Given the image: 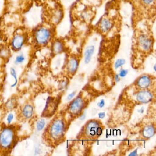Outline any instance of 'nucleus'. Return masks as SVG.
I'll list each match as a JSON object with an SVG mask.
<instances>
[{
    "label": "nucleus",
    "instance_id": "16",
    "mask_svg": "<svg viewBox=\"0 0 156 156\" xmlns=\"http://www.w3.org/2000/svg\"><path fill=\"white\" fill-rule=\"evenodd\" d=\"M10 73L11 75L12 76L14 80V83L11 85V87L13 88V87H15L18 84V76H17V72L14 68L11 67L10 70Z\"/></svg>",
    "mask_w": 156,
    "mask_h": 156
},
{
    "label": "nucleus",
    "instance_id": "15",
    "mask_svg": "<svg viewBox=\"0 0 156 156\" xmlns=\"http://www.w3.org/2000/svg\"><path fill=\"white\" fill-rule=\"evenodd\" d=\"M78 66V61L76 59H71L68 64V71L70 73H75L77 69Z\"/></svg>",
    "mask_w": 156,
    "mask_h": 156
},
{
    "label": "nucleus",
    "instance_id": "12",
    "mask_svg": "<svg viewBox=\"0 0 156 156\" xmlns=\"http://www.w3.org/2000/svg\"><path fill=\"white\" fill-rule=\"evenodd\" d=\"M100 29L103 33H106L111 29L112 27V23L109 20L103 19L100 23Z\"/></svg>",
    "mask_w": 156,
    "mask_h": 156
},
{
    "label": "nucleus",
    "instance_id": "26",
    "mask_svg": "<svg viewBox=\"0 0 156 156\" xmlns=\"http://www.w3.org/2000/svg\"><path fill=\"white\" fill-rule=\"evenodd\" d=\"M41 151V149L38 147H37L35 148V150H34V153H35V154H36V155H38L39 153H40Z\"/></svg>",
    "mask_w": 156,
    "mask_h": 156
},
{
    "label": "nucleus",
    "instance_id": "18",
    "mask_svg": "<svg viewBox=\"0 0 156 156\" xmlns=\"http://www.w3.org/2000/svg\"><path fill=\"white\" fill-rule=\"evenodd\" d=\"M46 122L44 119H41L38 120L36 124V128L38 131H42L45 127Z\"/></svg>",
    "mask_w": 156,
    "mask_h": 156
},
{
    "label": "nucleus",
    "instance_id": "27",
    "mask_svg": "<svg viewBox=\"0 0 156 156\" xmlns=\"http://www.w3.org/2000/svg\"><path fill=\"white\" fill-rule=\"evenodd\" d=\"M76 92H73V93H72V94H70L68 97V100H70V99H72L74 96L75 95Z\"/></svg>",
    "mask_w": 156,
    "mask_h": 156
},
{
    "label": "nucleus",
    "instance_id": "22",
    "mask_svg": "<svg viewBox=\"0 0 156 156\" xmlns=\"http://www.w3.org/2000/svg\"><path fill=\"white\" fill-rule=\"evenodd\" d=\"M14 118V115L13 113H10L8 114L7 117V122L8 125H10Z\"/></svg>",
    "mask_w": 156,
    "mask_h": 156
},
{
    "label": "nucleus",
    "instance_id": "25",
    "mask_svg": "<svg viewBox=\"0 0 156 156\" xmlns=\"http://www.w3.org/2000/svg\"><path fill=\"white\" fill-rule=\"evenodd\" d=\"M105 100H104V99H102L101 101H100V103L98 104V106H99L100 108L103 107L104 105H105Z\"/></svg>",
    "mask_w": 156,
    "mask_h": 156
},
{
    "label": "nucleus",
    "instance_id": "21",
    "mask_svg": "<svg viewBox=\"0 0 156 156\" xmlns=\"http://www.w3.org/2000/svg\"><path fill=\"white\" fill-rule=\"evenodd\" d=\"M125 63H126V61H125V59H118V60H117L115 63V68L116 69H117L119 67H120V66L124 65L125 64Z\"/></svg>",
    "mask_w": 156,
    "mask_h": 156
},
{
    "label": "nucleus",
    "instance_id": "23",
    "mask_svg": "<svg viewBox=\"0 0 156 156\" xmlns=\"http://www.w3.org/2000/svg\"><path fill=\"white\" fill-rule=\"evenodd\" d=\"M15 100H13V99H11L9 100L7 102V107L9 109H12L15 105Z\"/></svg>",
    "mask_w": 156,
    "mask_h": 156
},
{
    "label": "nucleus",
    "instance_id": "14",
    "mask_svg": "<svg viewBox=\"0 0 156 156\" xmlns=\"http://www.w3.org/2000/svg\"><path fill=\"white\" fill-rule=\"evenodd\" d=\"M155 133V129L154 127L148 126L145 127L142 131L143 136L146 138H150Z\"/></svg>",
    "mask_w": 156,
    "mask_h": 156
},
{
    "label": "nucleus",
    "instance_id": "4",
    "mask_svg": "<svg viewBox=\"0 0 156 156\" xmlns=\"http://www.w3.org/2000/svg\"><path fill=\"white\" fill-rule=\"evenodd\" d=\"M153 42L152 36L147 32H140L135 38V44L144 52L149 51L151 50L153 46Z\"/></svg>",
    "mask_w": 156,
    "mask_h": 156
},
{
    "label": "nucleus",
    "instance_id": "9",
    "mask_svg": "<svg viewBox=\"0 0 156 156\" xmlns=\"http://www.w3.org/2000/svg\"><path fill=\"white\" fill-rule=\"evenodd\" d=\"M137 100L142 103L150 102L152 98V94L149 91L144 90L140 92L137 95Z\"/></svg>",
    "mask_w": 156,
    "mask_h": 156
},
{
    "label": "nucleus",
    "instance_id": "6",
    "mask_svg": "<svg viewBox=\"0 0 156 156\" xmlns=\"http://www.w3.org/2000/svg\"><path fill=\"white\" fill-rule=\"evenodd\" d=\"M86 133L89 137L95 136H100L102 134V129L99 126L98 123L95 121H91L88 123L86 127Z\"/></svg>",
    "mask_w": 156,
    "mask_h": 156
},
{
    "label": "nucleus",
    "instance_id": "3",
    "mask_svg": "<svg viewBox=\"0 0 156 156\" xmlns=\"http://www.w3.org/2000/svg\"><path fill=\"white\" fill-rule=\"evenodd\" d=\"M52 37V31L45 26L39 27L34 34V42L40 46L47 45L51 41Z\"/></svg>",
    "mask_w": 156,
    "mask_h": 156
},
{
    "label": "nucleus",
    "instance_id": "5",
    "mask_svg": "<svg viewBox=\"0 0 156 156\" xmlns=\"http://www.w3.org/2000/svg\"><path fill=\"white\" fill-rule=\"evenodd\" d=\"M26 36L23 34H16L11 41L12 49L15 51H19L22 49L26 41Z\"/></svg>",
    "mask_w": 156,
    "mask_h": 156
},
{
    "label": "nucleus",
    "instance_id": "20",
    "mask_svg": "<svg viewBox=\"0 0 156 156\" xmlns=\"http://www.w3.org/2000/svg\"><path fill=\"white\" fill-rule=\"evenodd\" d=\"M140 2L145 7H152V5H155V0H140Z\"/></svg>",
    "mask_w": 156,
    "mask_h": 156
},
{
    "label": "nucleus",
    "instance_id": "2",
    "mask_svg": "<svg viewBox=\"0 0 156 156\" xmlns=\"http://www.w3.org/2000/svg\"><path fill=\"white\" fill-rule=\"evenodd\" d=\"M65 132V123L60 119H55L49 126L47 134L49 139L53 141H57L63 136Z\"/></svg>",
    "mask_w": 156,
    "mask_h": 156
},
{
    "label": "nucleus",
    "instance_id": "13",
    "mask_svg": "<svg viewBox=\"0 0 156 156\" xmlns=\"http://www.w3.org/2000/svg\"><path fill=\"white\" fill-rule=\"evenodd\" d=\"M95 47L94 45L88 46L87 48L85 53V62L86 64H88L90 62Z\"/></svg>",
    "mask_w": 156,
    "mask_h": 156
},
{
    "label": "nucleus",
    "instance_id": "8",
    "mask_svg": "<svg viewBox=\"0 0 156 156\" xmlns=\"http://www.w3.org/2000/svg\"><path fill=\"white\" fill-rule=\"evenodd\" d=\"M34 114V108L30 104H26L23 107L21 115L25 119H30L33 117Z\"/></svg>",
    "mask_w": 156,
    "mask_h": 156
},
{
    "label": "nucleus",
    "instance_id": "10",
    "mask_svg": "<svg viewBox=\"0 0 156 156\" xmlns=\"http://www.w3.org/2000/svg\"><path fill=\"white\" fill-rule=\"evenodd\" d=\"M139 87L141 88H147L151 84V79L147 76H140L137 82Z\"/></svg>",
    "mask_w": 156,
    "mask_h": 156
},
{
    "label": "nucleus",
    "instance_id": "29",
    "mask_svg": "<svg viewBox=\"0 0 156 156\" xmlns=\"http://www.w3.org/2000/svg\"><path fill=\"white\" fill-rule=\"evenodd\" d=\"M1 2L0 1V5H1Z\"/></svg>",
    "mask_w": 156,
    "mask_h": 156
},
{
    "label": "nucleus",
    "instance_id": "1",
    "mask_svg": "<svg viewBox=\"0 0 156 156\" xmlns=\"http://www.w3.org/2000/svg\"><path fill=\"white\" fill-rule=\"evenodd\" d=\"M16 139L14 128L11 126L4 128L0 132V148L4 150L10 149L15 144Z\"/></svg>",
    "mask_w": 156,
    "mask_h": 156
},
{
    "label": "nucleus",
    "instance_id": "17",
    "mask_svg": "<svg viewBox=\"0 0 156 156\" xmlns=\"http://www.w3.org/2000/svg\"><path fill=\"white\" fill-rule=\"evenodd\" d=\"M10 55V51L7 47H2L0 48V57L6 59L8 58Z\"/></svg>",
    "mask_w": 156,
    "mask_h": 156
},
{
    "label": "nucleus",
    "instance_id": "24",
    "mask_svg": "<svg viewBox=\"0 0 156 156\" xmlns=\"http://www.w3.org/2000/svg\"><path fill=\"white\" fill-rule=\"evenodd\" d=\"M128 72L127 70H123L120 72V73H119V76H120L121 77H125L126 75L127 74Z\"/></svg>",
    "mask_w": 156,
    "mask_h": 156
},
{
    "label": "nucleus",
    "instance_id": "19",
    "mask_svg": "<svg viewBox=\"0 0 156 156\" xmlns=\"http://www.w3.org/2000/svg\"><path fill=\"white\" fill-rule=\"evenodd\" d=\"M25 57L23 54H21L16 56L14 60V63L16 65L21 64L23 63L25 61Z\"/></svg>",
    "mask_w": 156,
    "mask_h": 156
},
{
    "label": "nucleus",
    "instance_id": "28",
    "mask_svg": "<svg viewBox=\"0 0 156 156\" xmlns=\"http://www.w3.org/2000/svg\"><path fill=\"white\" fill-rule=\"evenodd\" d=\"M105 114L104 112L99 113V115H98V116L101 119L104 118L105 117Z\"/></svg>",
    "mask_w": 156,
    "mask_h": 156
},
{
    "label": "nucleus",
    "instance_id": "11",
    "mask_svg": "<svg viewBox=\"0 0 156 156\" xmlns=\"http://www.w3.org/2000/svg\"><path fill=\"white\" fill-rule=\"evenodd\" d=\"M64 50V45L61 41L57 40L53 42L52 44V50L53 52L55 54L60 53Z\"/></svg>",
    "mask_w": 156,
    "mask_h": 156
},
{
    "label": "nucleus",
    "instance_id": "7",
    "mask_svg": "<svg viewBox=\"0 0 156 156\" xmlns=\"http://www.w3.org/2000/svg\"><path fill=\"white\" fill-rule=\"evenodd\" d=\"M84 105L83 99L80 97H78L70 105V112L74 115H78L83 110Z\"/></svg>",
    "mask_w": 156,
    "mask_h": 156
}]
</instances>
